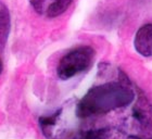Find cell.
Here are the masks:
<instances>
[{
    "label": "cell",
    "mask_w": 152,
    "mask_h": 139,
    "mask_svg": "<svg viewBox=\"0 0 152 139\" xmlns=\"http://www.w3.org/2000/svg\"><path fill=\"white\" fill-rule=\"evenodd\" d=\"M136 95L128 80L108 82L94 86L75 107L77 119L101 116L133 104Z\"/></svg>",
    "instance_id": "6da1fadb"
},
{
    "label": "cell",
    "mask_w": 152,
    "mask_h": 139,
    "mask_svg": "<svg viewBox=\"0 0 152 139\" xmlns=\"http://www.w3.org/2000/svg\"><path fill=\"white\" fill-rule=\"evenodd\" d=\"M1 72H2V62L0 61V74H1Z\"/></svg>",
    "instance_id": "52a82bcc"
},
{
    "label": "cell",
    "mask_w": 152,
    "mask_h": 139,
    "mask_svg": "<svg viewBox=\"0 0 152 139\" xmlns=\"http://www.w3.org/2000/svg\"><path fill=\"white\" fill-rule=\"evenodd\" d=\"M95 54L90 46H79L69 51L61 58L57 67L59 78L66 80L89 70L94 63Z\"/></svg>",
    "instance_id": "7a4b0ae2"
},
{
    "label": "cell",
    "mask_w": 152,
    "mask_h": 139,
    "mask_svg": "<svg viewBox=\"0 0 152 139\" xmlns=\"http://www.w3.org/2000/svg\"><path fill=\"white\" fill-rule=\"evenodd\" d=\"M33 9L45 18H57L67 10L73 0H28Z\"/></svg>",
    "instance_id": "3957f363"
},
{
    "label": "cell",
    "mask_w": 152,
    "mask_h": 139,
    "mask_svg": "<svg viewBox=\"0 0 152 139\" xmlns=\"http://www.w3.org/2000/svg\"><path fill=\"white\" fill-rule=\"evenodd\" d=\"M134 47L143 57L152 56V23H147L137 31L134 39Z\"/></svg>",
    "instance_id": "277c9868"
},
{
    "label": "cell",
    "mask_w": 152,
    "mask_h": 139,
    "mask_svg": "<svg viewBox=\"0 0 152 139\" xmlns=\"http://www.w3.org/2000/svg\"><path fill=\"white\" fill-rule=\"evenodd\" d=\"M10 12L4 3L0 1V52L6 47L10 34Z\"/></svg>",
    "instance_id": "8992f818"
},
{
    "label": "cell",
    "mask_w": 152,
    "mask_h": 139,
    "mask_svg": "<svg viewBox=\"0 0 152 139\" xmlns=\"http://www.w3.org/2000/svg\"><path fill=\"white\" fill-rule=\"evenodd\" d=\"M128 136L122 134L111 127H99L87 130H79L78 139H126Z\"/></svg>",
    "instance_id": "5b68a950"
}]
</instances>
